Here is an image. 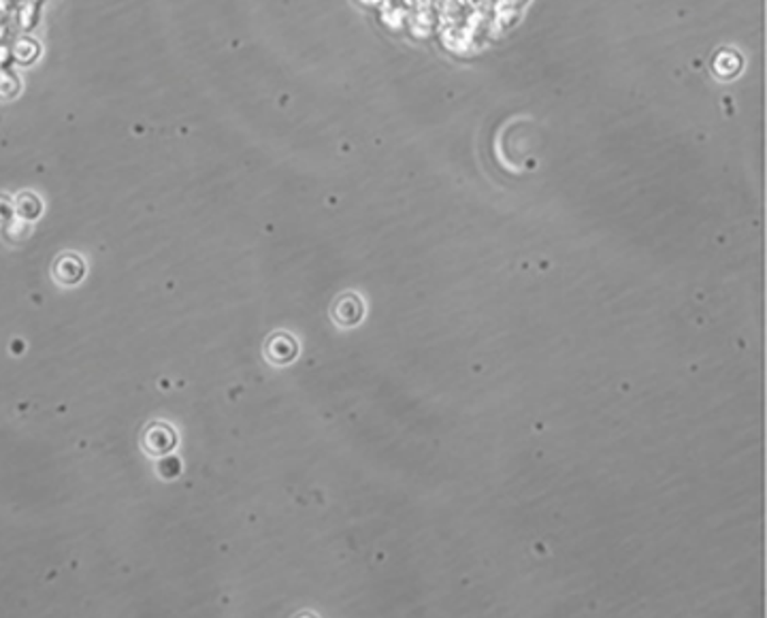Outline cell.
I'll return each instance as SVG.
<instances>
[{"label":"cell","instance_id":"obj_1","mask_svg":"<svg viewBox=\"0 0 767 618\" xmlns=\"http://www.w3.org/2000/svg\"><path fill=\"white\" fill-rule=\"evenodd\" d=\"M177 435L175 431L165 422H152L141 433V446L150 456H162L175 448Z\"/></svg>","mask_w":767,"mask_h":618}]
</instances>
